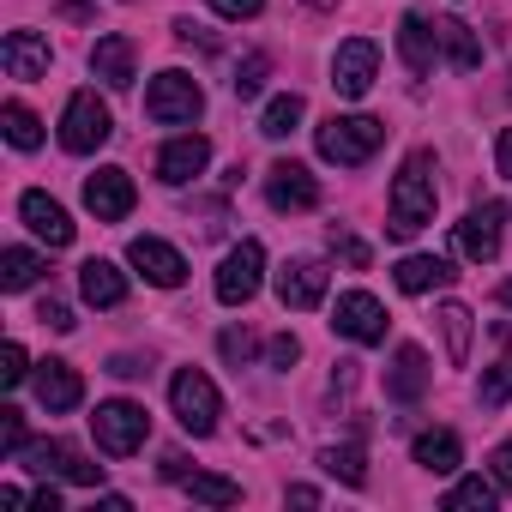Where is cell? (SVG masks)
<instances>
[{
  "mask_svg": "<svg viewBox=\"0 0 512 512\" xmlns=\"http://www.w3.org/2000/svg\"><path fill=\"white\" fill-rule=\"evenodd\" d=\"M434 175H440L434 151H410V157H404V169H398V181H392V223H386L398 241L416 235L422 223H434V199H440Z\"/></svg>",
  "mask_w": 512,
  "mask_h": 512,
  "instance_id": "1",
  "label": "cell"
},
{
  "mask_svg": "<svg viewBox=\"0 0 512 512\" xmlns=\"http://www.w3.org/2000/svg\"><path fill=\"white\" fill-rule=\"evenodd\" d=\"M314 145H320L326 163H338V169H362V163L386 145V121H374V115H332V121L314 133Z\"/></svg>",
  "mask_w": 512,
  "mask_h": 512,
  "instance_id": "2",
  "label": "cell"
},
{
  "mask_svg": "<svg viewBox=\"0 0 512 512\" xmlns=\"http://www.w3.org/2000/svg\"><path fill=\"white\" fill-rule=\"evenodd\" d=\"M109 133H115L109 103H103L97 91H73V97H67V109H61V145H67L73 157H91V151H103V145H109Z\"/></svg>",
  "mask_w": 512,
  "mask_h": 512,
  "instance_id": "3",
  "label": "cell"
},
{
  "mask_svg": "<svg viewBox=\"0 0 512 512\" xmlns=\"http://www.w3.org/2000/svg\"><path fill=\"white\" fill-rule=\"evenodd\" d=\"M169 410H175V422H181L193 440H205V434H217L223 398H217V386H211L199 368H181V374L169 380Z\"/></svg>",
  "mask_w": 512,
  "mask_h": 512,
  "instance_id": "4",
  "label": "cell"
},
{
  "mask_svg": "<svg viewBox=\"0 0 512 512\" xmlns=\"http://www.w3.org/2000/svg\"><path fill=\"white\" fill-rule=\"evenodd\" d=\"M91 434H97V446H103L109 458H133V452L145 446V434H151V416H145V404H133V398H109V404H97Z\"/></svg>",
  "mask_w": 512,
  "mask_h": 512,
  "instance_id": "5",
  "label": "cell"
},
{
  "mask_svg": "<svg viewBox=\"0 0 512 512\" xmlns=\"http://www.w3.org/2000/svg\"><path fill=\"white\" fill-rule=\"evenodd\" d=\"M199 109H205V91H199V79H193V73H181V67L157 73V79H151V91H145V115H151L157 127L199 121Z\"/></svg>",
  "mask_w": 512,
  "mask_h": 512,
  "instance_id": "6",
  "label": "cell"
},
{
  "mask_svg": "<svg viewBox=\"0 0 512 512\" xmlns=\"http://www.w3.org/2000/svg\"><path fill=\"white\" fill-rule=\"evenodd\" d=\"M260 284H266V247L247 235V241H235L223 253V266H217V302L223 308H241V302L260 296Z\"/></svg>",
  "mask_w": 512,
  "mask_h": 512,
  "instance_id": "7",
  "label": "cell"
},
{
  "mask_svg": "<svg viewBox=\"0 0 512 512\" xmlns=\"http://www.w3.org/2000/svg\"><path fill=\"white\" fill-rule=\"evenodd\" d=\"M19 458H25L31 476H61V482H79V488H97V482H103V464H91V458L73 452L67 440H31Z\"/></svg>",
  "mask_w": 512,
  "mask_h": 512,
  "instance_id": "8",
  "label": "cell"
},
{
  "mask_svg": "<svg viewBox=\"0 0 512 512\" xmlns=\"http://www.w3.org/2000/svg\"><path fill=\"white\" fill-rule=\"evenodd\" d=\"M374 79H380V49H374L368 37L338 43V55H332V91L356 103V97H368V91H374Z\"/></svg>",
  "mask_w": 512,
  "mask_h": 512,
  "instance_id": "9",
  "label": "cell"
},
{
  "mask_svg": "<svg viewBox=\"0 0 512 512\" xmlns=\"http://www.w3.org/2000/svg\"><path fill=\"white\" fill-rule=\"evenodd\" d=\"M332 332L350 338V344H386V308H380V296L344 290L338 308H332Z\"/></svg>",
  "mask_w": 512,
  "mask_h": 512,
  "instance_id": "10",
  "label": "cell"
},
{
  "mask_svg": "<svg viewBox=\"0 0 512 512\" xmlns=\"http://www.w3.org/2000/svg\"><path fill=\"white\" fill-rule=\"evenodd\" d=\"M127 266H133L145 284H157V290H181V284H187V260H181L169 241H157V235H133V241H127Z\"/></svg>",
  "mask_w": 512,
  "mask_h": 512,
  "instance_id": "11",
  "label": "cell"
},
{
  "mask_svg": "<svg viewBox=\"0 0 512 512\" xmlns=\"http://www.w3.org/2000/svg\"><path fill=\"white\" fill-rule=\"evenodd\" d=\"M500 223H506V211H500L494 199L464 211V223H458V253H464L470 266H494V260H500Z\"/></svg>",
  "mask_w": 512,
  "mask_h": 512,
  "instance_id": "12",
  "label": "cell"
},
{
  "mask_svg": "<svg viewBox=\"0 0 512 512\" xmlns=\"http://www.w3.org/2000/svg\"><path fill=\"white\" fill-rule=\"evenodd\" d=\"M133 199H139V193H133V175H127V169L109 163V169L85 175V211H91L97 223H121V217L133 211Z\"/></svg>",
  "mask_w": 512,
  "mask_h": 512,
  "instance_id": "13",
  "label": "cell"
},
{
  "mask_svg": "<svg viewBox=\"0 0 512 512\" xmlns=\"http://www.w3.org/2000/svg\"><path fill=\"white\" fill-rule=\"evenodd\" d=\"M266 199H272V211H314L320 205V181L308 175V163H272L266 169Z\"/></svg>",
  "mask_w": 512,
  "mask_h": 512,
  "instance_id": "14",
  "label": "cell"
},
{
  "mask_svg": "<svg viewBox=\"0 0 512 512\" xmlns=\"http://www.w3.org/2000/svg\"><path fill=\"white\" fill-rule=\"evenodd\" d=\"M205 163H211V139H205V133H181V139H169V145L157 151V181L187 187L193 175H205Z\"/></svg>",
  "mask_w": 512,
  "mask_h": 512,
  "instance_id": "15",
  "label": "cell"
},
{
  "mask_svg": "<svg viewBox=\"0 0 512 512\" xmlns=\"http://www.w3.org/2000/svg\"><path fill=\"white\" fill-rule=\"evenodd\" d=\"M49 43L37 31H7V43H0V67H7V79L31 85V79H49Z\"/></svg>",
  "mask_w": 512,
  "mask_h": 512,
  "instance_id": "16",
  "label": "cell"
},
{
  "mask_svg": "<svg viewBox=\"0 0 512 512\" xmlns=\"http://www.w3.org/2000/svg\"><path fill=\"white\" fill-rule=\"evenodd\" d=\"M19 217L31 223V235L37 241H49V247H67L73 241V217H67V205L61 199H49L43 187H31L25 199H19Z\"/></svg>",
  "mask_w": 512,
  "mask_h": 512,
  "instance_id": "17",
  "label": "cell"
},
{
  "mask_svg": "<svg viewBox=\"0 0 512 512\" xmlns=\"http://www.w3.org/2000/svg\"><path fill=\"white\" fill-rule=\"evenodd\" d=\"M278 302L296 308V314L320 308V302H326V266H320V260H290V266L278 272Z\"/></svg>",
  "mask_w": 512,
  "mask_h": 512,
  "instance_id": "18",
  "label": "cell"
},
{
  "mask_svg": "<svg viewBox=\"0 0 512 512\" xmlns=\"http://www.w3.org/2000/svg\"><path fill=\"white\" fill-rule=\"evenodd\" d=\"M428 380H434L428 350H422V344H398V356H392V368H386V398L416 404V398L428 392Z\"/></svg>",
  "mask_w": 512,
  "mask_h": 512,
  "instance_id": "19",
  "label": "cell"
},
{
  "mask_svg": "<svg viewBox=\"0 0 512 512\" xmlns=\"http://www.w3.org/2000/svg\"><path fill=\"white\" fill-rule=\"evenodd\" d=\"M31 380H37V404H43L49 416H67V410H79V398H85V380H79L73 362H43Z\"/></svg>",
  "mask_w": 512,
  "mask_h": 512,
  "instance_id": "20",
  "label": "cell"
},
{
  "mask_svg": "<svg viewBox=\"0 0 512 512\" xmlns=\"http://www.w3.org/2000/svg\"><path fill=\"white\" fill-rule=\"evenodd\" d=\"M398 55H404V67L422 79V73H434V55H440V31L422 19V13H404L398 19Z\"/></svg>",
  "mask_w": 512,
  "mask_h": 512,
  "instance_id": "21",
  "label": "cell"
},
{
  "mask_svg": "<svg viewBox=\"0 0 512 512\" xmlns=\"http://www.w3.org/2000/svg\"><path fill=\"white\" fill-rule=\"evenodd\" d=\"M91 73L109 85V91H127L133 85V37H97V49H91Z\"/></svg>",
  "mask_w": 512,
  "mask_h": 512,
  "instance_id": "22",
  "label": "cell"
},
{
  "mask_svg": "<svg viewBox=\"0 0 512 512\" xmlns=\"http://www.w3.org/2000/svg\"><path fill=\"white\" fill-rule=\"evenodd\" d=\"M410 458H416L428 476H452V470L464 464V446H458V434H452V428H428V434H416V440H410Z\"/></svg>",
  "mask_w": 512,
  "mask_h": 512,
  "instance_id": "23",
  "label": "cell"
},
{
  "mask_svg": "<svg viewBox=\"0 0 512 512\" xmlns=\"http://www.w3.org/2000/svg\"><path fill=\"white\" fill-rule=\"evenodd\" d=\"M79 290H85L91 308H121L127 302V272L109 266V260H85L79 266Z\"/></svg>",
  "mask_w": 512,
  "mask_h": 512,
  "instance_id": "24",
  "label": "cell"
},
{
  "mask_svg": "<svg viewBox=\"0 0 512 512\" xmlns=\"http://www.w3.org/2000/svg\"><path fill=\"white\" fill-rule=\"evenodd\" d=\"M392 278H398V290H404V296H428V290L452 284L458 272L440 260V253H410V260H398V272H392Z\"/></svg>",
  "mask_w": 512,
  "mask_h": 512,
  "instance_id": "25",
  "label": "cell"
},
{
  "mask_svg": "<svg viewBox=\"0 0 512 512\" xmlns=\"http://www.w3.org/2000/svg\"><path fill=\"white\" fill-rule=\"evenodd\" d=\"M434 31H440V49H446V61L458 73H476L482 67V43H476V31L464 19H434Z\"/></svg>",
  "mask_w": 512,
  "mask_h": 512,
  "instance_id": "26",
  "label": "cell"
},
{
  "mask_svg": "<svg viewBox=\"0 0 512 512\" xmlns=\"http://www.w3.org/2000/svg\"><path fill=\"white\" fill-rule=\"evenodd\" d=\"M440 338H446V362H470V308L464 302H440Z\"/></svg>",
  "mask_w": 512,
  "mask_h": 512,
  "instance_id": "27",
  "label": "cell"
},
{
  "mask_svg": "<svg viewBox=\"0 0 512 512\" xmlns=\"http://www.w3.org/2000/svg\"><path fill=\"white\" fill-rule=\"evenodd\" d=\"M500 500V482L494 476H464L446 488V512H488Z\"/></svg>",
  "mask_w": 512,
  "mask_h": 512,
  "instance_id": "28",
  "label": "cell"
},
{
  "mask_svg": "<svg viewBox=\"0 0 512 512\" xmlns=\"http://www.w3.org/2000/svg\"><path fill=\"white\" fill-rule=\"evenodd\" d=\"M302 115H308V103H302L296 91H284V97H272V103H266L260 133H266V139H290V133L302 127Z\"/></svg>",
  "mask_w": 512,
  "mask_h": 512,
  "instance_id": "29",
  "label": "cell"
},
{
  "mask_svg": "<svg viewBox=\"0 0 512 512\" xmlns=\"http://www.w3.org/2000/svg\"><path fill=\"white\" fill-rule=\"evenodd\" d=\"M37 278H43V260L31 247H7V253H0V290H31Z\"/></svg>",
  "mask_w": 512,
  "mask_h": 512,
  "instance_id": "30",
  "label": "cell"
},
{
  "mask_svg": "<svg viewBox=\"0 0 512 512\" xmlns=\"http://www.w3.org/2000/svg\"><path fill=\"white\" fill-rule=\"evenodd\" d=\"M0 127H7V145H13V151H37V145H43V121H37L25 103H7V109H0Z\"/></svg>",
  "mask_w": 512,
  "mask_h": 512,
  "instance_id": "31",
  "label": "cell"
},
{
  "mask_svg": "<svg viewBox=\"0 0 512 512\" xmlns=\"http://www.w3.org/2000/svg\"><path fill=\"white\" fill-rule=\"evenodd\" d=\"M181 488H187L199 506H241V482H229V476H205V470H193Z\"/></svg>",
  "mask_w": 512,
  "mask_h": 512,
  "instance_id": "32",
  "label": "cell"
},
{
  "mask_svg": "<svg viewBox=\"0 0 512 512\" xmlns=\"http://www.w3.org/2000/svg\"><path fill=\"white\" fill-rule=\"evenodd\" d=\"M320 464H326V476H338V482H350V488L368 482V458H362V446H326Z\"/></svg>",
  "mask_w": 512,
  "mask_h": 512,
  "instance_id": "33",
  "label": "cell"
},
{
  "mask_svg": "<svg viewBox=\"0 0 512 512\" xmlns=\"http://www.w3.org/2000/svg\"><path fill=\"white\" fill-rule=\"evenodd\" d=\"M266 73H272V55H247V61L235 67V79H229L235 97H241V103H247V97H260V91H266Z\"/></svg>",
  "mask_w": 512,
  "mask_h": 512,
  "instance_id": "34",
  "label": "cell"
},
{
  "mask_svg": "<svg viewBox=\"0 0 512 512\" xmlns=\"http://www.w3.org/2000/svg\"><path fill=\"white\" fill-rule=\"evenodd\" d=\"M476 398H482V410H500V404L512 398V356H506L500 368H488V374H482V392H476Z\"/></svg>",
  "mask_w": 512,
  "mask_h": 512,
  "instance_id": "35",
  "label": "cell"
},
{
  "mask_svg": "<svg viewBox=\"0 0 512 512\" xmlns=\"http://www.w3.org/2000/svg\"><path fill=\"white\" fill-rule=\"evenodd\" d=\"M217 350H223V362H229V368H247L260 344H253V332H247V326H229V332L217 338Z\"/></svg>",
  "mask_w": 512,
  "mask_h": 512,
  "instance_id": "36",
  "label": "cell"
},
{
  "mask_svg": "<svg viewBox=\"0 0 512 512\" xmlns=\"http://www.w3.org/2000/svg\"><path fill=\"white\" fill-rule=\"evenodd\" d=\"M31 440H25V416L13 410V404H0V452H7V458H19Z\"/></svg>",
  "mask_w": 512,
  "mask_h": 512,
  "instance_id": "37",
  "label": "cell"
},
{
  "mask_svg": "<svg viewBox=\"0 0 512 512\" xmlns=\"http://www.w3.org/2000/svg\"><path fill=\"white\" fill-rule=\"evenodd\" d=\"M19 380H31V356L25 344H7L0 350V386H19Z\"/></svg>",
  "mask_w": 512,
  "mask_h": 512,
  "instance_id": "38",
  "label": "cell"
},
{
  "mask_svg": "<svg viewBox=\"0 0 512 512\" xmlns=\"http://www.w3.org/2000/svg\"><path fill=\"white\" fill-rule=\"evenodd\" d=\"M211 13H217V19H260L266 0H211Z\"/></svg>",
  "mask_w": 512,
  "mask_h": 512,
  "instance_id": "39",
  "label": "cell"
},
{
  "mask_svg": "<svg viewBox=\"0 0 512 512\" xmlns=\"http://www.w3.org/2000/svg\"><path fill=\"white\" fill-rule=\"evenodd\" d=\"M266 356H272V368H296V356H302V344H296V332H278V338L266 344Z\"/></svg>",
  "mask_w": 512,
  "mask_h": 512,
  "instance_id": "40",
  "label": "cell"
},
{
  "mask_svg": "<svg viewBox=\"0 0 512 512\" xmlns=\"http://www.w3.org/2000/svg\"><path fill=\"white\" fill-rule=\"evenodd\" d=\"M332 253H344V266H356V272L368 266V247L356 235H344V229H332Z\"/></svg>",
  "mask_w": 512,
  "mask_h": 512,
  "instance_id": "41",
  "label": "cell"
},
{
  "mask_svg": "<svg viewBox=\"0 0 512 512\" xmlns=\"http://www.w3.org/2000/svg\"><path fill=\"white\" fill-rule=\"evenodd\" d=\"M37 320H43L49 332H73V326H79V320H73V308H61V302H43V308H37Z\"/></svg>",
  "mask_w": 512,
  "mask_h": 512,
  "instance_id": "42",
  "label": "cell"
},
{
  "mask_svg": "<svg viewBox=\"0 0 512 512\" xmlns=\"http://www.w3.org/2000/svg\"><path fill=\"white\" fill-rule=\"evenodd\" d=\"M488 476H494L500 488H512V440H500V446H494V458H488Z\"/></svg>",
  "mask_w": 512,
  "mask_h": 512,
  "instance_id": "43",
  "label": "cell"
},
{
  "mask_svg": "<svg viewBox=\"0 0 512 512\" xmlns=\"http://www.w3.org/2000/svg\"><path fill=\"white\" fill-rule=\"evenodd\" d=\"M109 374H115V380H139V374H145V362H139V356H115V362H109Z\"/></svg>",
  "mask_w": 512,
  "mask_h": 512,
  "instance_id": "44",
  "label": "cell"
},
{
  "mask_svg": "<svg viewBox=\"0 0 512 512\" xmlns=\"http://www.w3.org/2000/svg\"><path fill=\"white\" fill-rule=\"evenodd\" d=\"M494 169L512 181V127H506V133H500V145H494Z\"/></svg>",
  "mask_w": 512,
  "mask_h": 512,
  "instance_id": "45",
  "label": "cell"
},
{
  "mask_svg": "<svg viewBox=\"0 0 512 512\" xmlns=\"http://www.w3.org/2000/svg\"><path fill=\"white\" fill-rule=\"evenodd\" d=\"M350 386H356V362H338L332 368V392H350Z\"/></svg>",
  "mask_w": 512,
  "mask_h": 512,
  "instance_id": "46",
  "label": "cell"
},
{
  "mask_svg": "<svg viewBox=\"0 0 512 512\" xmlns=\"http://www.w3.org/2000/svg\"><path fill=\"white\" fill-rule=\"evenodd\" d=\"M163 476H169V482H187V458H181V452H163Z\"/></svg>",
  "mask_w": 512,
  "mask_h": 512,
  "instance_id": "47",
  "label": "cell"
},
{
  "mask_svg": "<svg viewBox=\"0 0 512 512\" xmlns=\"http://www.w3.org/2000/svg\"><path fill=\"white\" fill-rule=\"evenodd\" d=\"M31 506H37V512H61V494H55V482H49V488H37V494H31Z\"/></svg>",
  "mask_w": 512,
  "mask_h": 512,
  "instance_id": "48",
  "label": "cell"
},
{
  "mask_svg": "<svg viewBox=\"0 0 512 512\" xmlns=\"http://www.w3.org/2000/svg\"><path fill=\"white\" fill-rule=\"evenodd\" d=\"M284 500H290V506H320V488H308V482H296V488H290Z\"/></svg>",
  "mask_w": 512,
  "mask_h": 512,
  "instance_id": "49",
  "label": "cell"
},
{
  "mask_svg": "<svg viewBox=\"0 0 512 512\" xmlns=\"http://www.w3.org/2000/svg\"><path fill=\"white\" fill-rule=\"evenodd\" d=\"M500 308H512V278H506V284H500Z\"/></svg>",
  "mask_w": 512,
  "mask_h": 512,
  "instance_id": "50",
  "label": "cell"
},
{
  "mask_svg": "<svg viewBox=\"0 0 512 512\" xmlns=\"http://www.w3.org/2000/svg\"><path fill=\"white\" fill-rule=\"evenodd\" d=\"M308 7H338V0H308Z\"/></svg>",
  "mask_w": 512,
  "mask_h": 512,
  "instance_id": "51",
  "label": "cell"
},
{
  "mask_svg": "<svg viewBox=\"0 0 512 512\" xmlns=\"http://www.w3.org/2000/svg\"><path fill=\"white\" fill-rule=\"evenodd\" d=\"M506 103H512V79H506Z\"/></svg>",
  "mask_w": 512,
  "mask_h": 512,
  "instance_id": "52",
  "label": "cell"
}]
</instances>
